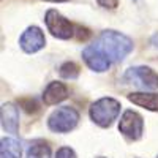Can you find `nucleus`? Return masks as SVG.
Here are the masks:
<instances>
[{"mask_svg": "<svg viewBox=\"0 0 158 158\" xmlns=\"http://www.w3.org/2000/svg\"><path fill=\"white\" fill-rule=\"evenodd\" d=\"M111 62H122L131 51L133 41L127 35L115 30H104L94 43Z\"/></svg>", "mask_w": 158, "mask_h": 158, "instance_id": "nucleus-1", "label": "nucleus"}, {"mask_svg": "<svg viewBox=\"0 0 158 158\" xmlns=\"http://www.w3.org/2000/svg\"><path fill=\"white\" fill-rule=\"evenodd\" d=\"M120 108H122V104L117 100L104 97V98H100L98 101H95L92 104L90 109H89V114H90V118L97 125L106 128L118 117Z\"/></svg>", "mask_w": 158, "mask_h": 158, "instance_id": "nucleus-2", "label": "nucleus"}, {"mask_svg": "<svg viewBox=\"0 0 158 158\" xmlns=\"http://www.w3.org/2000/svg\"><path fill=\"white\" fill-rule=\"evenodd\" d=\"M79 122V112L71 106H62L56 109L48 118V127L56 133H70Z\"/></svg>", "mask_w": 158, "mask_h": 158, "instance_id": "nucleus-3", "label": "nucleus"}, {"mask_svg": "<svg viewBox=\"0 0 158 158\" xmlns=\"http://www.w3.org/2000/svg\"><path fill=\"white\" fill-rule=\"evenodd\" d=\"M44 22L51 35L59 40H70L76 35V25L62 16L57 10H48L44 15Z\"/></svg>", "mask_w": 158, "mask_h": 158, "instance_id": "nucleus-4", "label": "nucleus"}, {"mask_svg": "<svg viewBox=\"0 0 158 158\" xmlns=\"http://www.w3.org/2000/svg\"><path fill=\"white\" fill-rule=\"evenodd\" d=\"M125 81L142 90L158 89V73L149 67H131L125 73Z\"/></svg>", "mask_w": 158, "mask_h": 158, "instance_id": "nucleus-5", "label": "nucleus"}, {"mask_svg": "<svg viewBox=\"0 0 158 158\" xmlns=\"http://www.w3.org/2000/svg\"><path fill=\"white\" fill-rule=\"evenodd\" d=\"M118 131H120L123 136H127L128 139H133V141L141 139V136L144 133L142 117L135 111L127 109L120 117V122H118Z\"/></svg>", "mask_w": 158, "mask_h": 158, "instance_id": "nucleus-6", "label": "nucleus"}, {"mask_svg": "<svg viewBox=\"0 0 158 158\" xmlns=\"http://www.w3.org/2000/svg\"><path fill=\"white\" fill-rule=\"evenodd\" d=\"M44 44H46V36H44L43 30L40 27H36V25L27 27L19 38V46L24 52H27V54L38 52L40 49L44 48Z\"/></svg>", "mask_w": 158, "mask_h": 158, "instance_id": "nucleus-7", "label": "nucleus"}, {"mask_svg": "<svg viewBox=\"0 0 158 158\" xmlns=\"http://www.w3.org/2000/svg\"><path fill=\"white\" fill-rule=\"evenodd\" d=\"M82 59L87 63V67L97 73H103V71L109 70V67H111V60L95 44H89L82 51Z\"/></svg>", "mask_w": 158, "mask_h": 158, "instance_id": "nucleus-8", "label": "nucleus"}, {"mask_svg": "<svg viewBox=\"0 0 158 158\" xmlns=\"http://www.w3.org/2000/svg\"><path fill=\"white\" fill-rule=\"evenodd\" d=\"M2 128L6 131V133H11V135L18 133L19 109L16 108V104H13V103L2 104Z\"/></svg>", "mask_w": 158, "mask_h": 158, "instance_id": "nucleus-9", "label": "nucleus"}, {"mask_svg": "<svg viewBox=\"0 0 158 158\" xmlns=\"http://www.w3.org/2000/svg\"><path fill=\"white\" fill-rule=\"evenodd\" d=\"M68 97V89L63 82L54 81L51 82L46 89H44V94H43V101L46 104H57L60 101H63L65 98Z\"/></svg>", "mask_w": 158, "mask_h": 158, "instance_id": "nucleus-10", "label": "nucleus"}, {"mask_svg": "<svg viewBox=\"0 0 158 158\" xmlns=\"http://www.w3.org/2000/svg\"><path fill=\"white\" fill-rule=\"evenodd\" d=\"M128 100L138 104L141 108H146L149 111H158V94H150V92H135L130 94Z\"/></svg>", "mask_w": 158, "mask_h": 158, "instance_id": "nucleus-11", "label": "nucleus"}, {"mask_svg": "<svg viewBox=\"0 0 158 158\" xmlns=\"http://www.w3.org/2000/svg\"><path fill=\"white\" fill-rule=\"evenodd\" d=\"M0 146V158H21V144L13 138H3Z\"/></svg>", "mask_w": 158, "mask_h": 158, "instance_id": "nucleus-12", "label": "nucleus"}, {"mask_svg": "<svg viewBox=\"0 0 158 158\" xmlns=\"http://www.w3.org/2000/svg\"><path fill=\"white\" fill-rule=\"evenodd\" d=\"M25 158H51V147L44 141H33L27 149Z\"/></svg>", "mask_w": 158, "mask_h": 158, "instance_id": "nucleus-13", "label": "nucleus"}, {"mask_svg": "<svg viewBox=\"0 0 158 158\" xmlns=\"http://www.w3.org/2000/svg\"><path fill=\"white\" fill-rule=\"evenodd\" d=\"M59 73L65 79H76L79 76V67H77L74 62H65L62 67H60Z\"/></svg>", "mask_w": 158, "mask_h": 158, "instance_id": "nucleus-14", "label": "nucleus"}, {"mask_svg": "<svg viewBox=\"0 0 158 158\" xmlns=\"http://www.w3.org/2000/svg\"><path fill=\"white\" fill-rule=\"evenodd\" d=\"M19 104H21V106H22L25 111H27L29 114L38 111V103H36L35 100H32V98H24V100L19 101Z\"/></svg>", "mask_w": 158, "mask_h": 158, "instance_id": "nucleus-15", "label": "nucleus"}, {"mask_svg": "<svg viewBox=\"0 0 158 158\" xmlns=\"http://www.w3.org/2000/svg\"><path fill=\"white\" fill-rule=\"evenodd\" d=\"M56 158H76V153H74V150L70 149V147H60V149L57 150Z\"/></svg>", "mask_w": 158, "mask_h": 158, "instance_id": "nucleus-16", "label": "nucleus"}, {"mask_svg": "<svg viewBox=\"0 0 158 158\" xmlns=\"http://www.w3.org/2000/svg\"><path fill=\"white\" fill-rule=\"evenodd\" d=\"M76 36H77V40L79 41H84V40H87L89 36H90V32H89V29H85V27H81V25H76Z\"/></svg>", "mask_w": 158, "mask_h": 158, "instance_id": "nucleus-17", "label": "nucleus"}, {"mask_svg": "<svg viewBox=\"0 0 158 158\" xmlns=\"http://www.w3.org/2000/svg\"><path fill=\"white\" fill-rule=\"evenodd\" d=\"M98 5L103 8H108V10H115L118 6V0H97Z\"/></svg>", "mask_w": 158, "mask_h": 158, "instance_id": "nucleus-18", "label": "nucleus"}, {"mask_svg": "<svg viewBox=\"0 0 158 158\" xmlns=\"http://www.w3.org/2000/svg\"><path fill=\"white\" fill-rule=\"evenodd\" d=\"M152 44L158 48V33H155V35L152 36Z\"/></svg>", "mask_w": 158, "mask_h": 158, "instance_id": "nucleus-19", "label": "nucleus"}, {"mask_svg": "<svg viewBox=\"0 0 158 158\" xmlns=\"http://www.w3.org/2000/svg\"><path fill=\"white\" fill-rule=\"evenodd\" d=\"M43 2H51V3H62V2H68V0H43Z\"/></svg>", "mask_w": 158, "mask_h": 158, "instance_id": "nucleus-20", "label": "nucleus"}, {"mask_svg": "<svg viewBox=\"0 0 158 158\" xmlns=\"http://www.w3.org/2000/svg\"><path fill=\"white\" fill-rule=\"evenodd\" d=\"M156 158H158V156H156Z\"/></svg>", "mask_w": 158, "mask_h": 158, "instance_id": "nucleus-21", "label": "nucleus"}]
</instances>
